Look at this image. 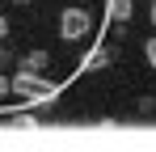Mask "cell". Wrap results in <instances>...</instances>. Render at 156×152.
I'll use <instances>...</instances> for the list:
<instances>
[{"mask_svg": "<svg viewBox=\"0 0 156 152\" xmlns=\"http://www.w3.org/2000/svg\"><path fill=\"white\" fill-rule=\"evenodd\" d=\"M110 59H114V47H101V51H93V55H89V63H84V72H97V68H105Z\"/></svg>", "mask_w": 156, "mask_h": 152, "instance_id": "obj_4", "label": "cell"}, {"mask_svg": "<svg viewBox=\"0 0 156 152\" xmlns=\"http://www.w3.org/2000/svg\"><path fill=\"white\" fill-rule=\"evenodd\" d=\"M9 89L21 93V97H30V101H38V106L59 97V85H51L47 76H38V72H17L13 80H9Z\"/></svg>", "mask_w": 156, "mask_h": 152, "instance_id": "obj_1", "label": "cell"}, {"mask_svg": "<svg viewBox=\"0 0 156 152\" xmlns=\"http://www.w3.org/2000/svg\"><path fill=\"white\" fill-rule=\"evenodd\" d=\"M148 17H152V25H156V0H152V4H148Z\"/></svg>", "mask_w": 156, "mask_h": 152, "instance_id": "obj_9", "label": "cell"}, {"mask_svg": "<svg viewBox=\"0 0 156 152\" xmlns=\"http://www.w3.org/2000/svg\"><path fill=\"white\" fill-rule=\"evenodd\" d=\"M0 63H4V51H0Z\"/></svg>", "mask_w": 156, "mask_h": 152, "instance_id": "obj_11", "label": "cell"}, {"mask_svg": "<svg viewBox=\"0 0 156 152\" xmlns=\"http://www.w3.org/2000/svg\"><path fill=\"white\" fill-rule=\"evenodd\" d=\"M4 93H9V80H4V76H0V97H4Z\"/></svg>", "mask_w": 156, "mask_h": 152, "instance_id": "obj_10", "label": "cell"}, {"mask_svg": "<svg viewBox=\"0 0 156 152\" xmlns=\"http://www.w3.org/2000/svg\"><path fill=\"white\" fill-rule=\"evenodd\" d=\"M17 127H26V131H34L38 123H34V114H17Z\"/></svg>", "mask_w": 156, "mask_h": 152, "instance_id": "obj_7", "label": "cell"}, {"mask_svg": "<svg viewBox=\"0 0 156 152\" xmlns=\"http://www.w3.org/2000/svg\"><path fill=\"white\" fill-rule=\"evenodd\" d=\"M4 34H9V21H4V17H0V42H4Z\"/></svg>", "mask_w": 156, "mask_h": 152, "instance_id": "obj_8", "label": "cell"}, {"mask_svg": "<svg viewBox=\"0 0 156 152\" xmlns=\"http://www.w3.org/2000/svg\"><path fill=\"white\" fill-rule=\"evenodd\" d=\"M144 55H148V63L156 68V38H148V42H144Z\"/></svg>", "mask_w": 156, "mask_h": 152, "instance_id": "obj_6", "label": "cell"}, {"mask_svg": "<svg viewBox=\"0 0 156 152\" xmlns=\"http://www.w3.org/2000/svg\"><path fill=\"white\" fill-rule=\"evenodd\" d=\"M17 4H30V0H17Z\"/></svg>", "mask_w": 156, "mask_h": 152, "instance_id": "obj_12", "label": "cell"}, {"mask_svg": "<svg viewBox=\"0 0 156 152\" xmlns=\"http://www.w3.org/2000/svg\"><path fill=\"white\" fill-rule=\"evenodd\" d=\"M135 13V0H110V25L114 21H131Z\"/></svg>", "mask_w": 156, "mask_h": 152, "instance_id": "obj_3", "label": "cell"}, {"mask_svg": "<svg viewBox=\"0 0 156 152\" xmlns=\"http://www.w3.org/2000/svg\"><path fill=\"white\" fill-rule=\"evenodd\" d=\"M89 30H93V17H89L84 9H63V13H59V34H63L68 42H80Z\"/></svg>", "mask_w": 156, "mask_h": 152, "instance_id": "obj_2", "label": "cell"}, {"mask_svg": "<svg viewBox=\"0 0 156 152\" xmlns=\"http://www.w3.org/2000/svg\"><path fill=\"white\" fill-rule=\"evenodd\" d=\"M42 63H51V59H47V51H30V55H26V63H21V72H38Z\"/></svg>", "mask_w": 156, "mask_h": 152, "instance_id": "obj_5", "label": "cell"}]
</instances>
